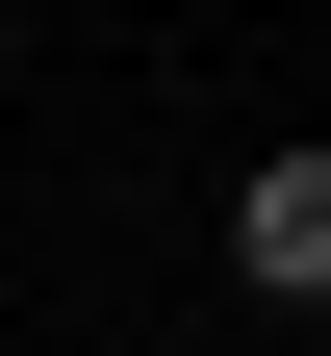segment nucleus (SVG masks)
Here are the masks:
<instances>
[{
    "label": "nucleus",
    "mask_w": 331,
    "mask_h": 356,
    "mask_svg": "<svg viewBox=\"0 0 331 356\" xmlns=\"http://www.w3.org/2000/svg\"><path fill=\"white\" fill-rule=\"evenodd\" d=\"M229 280L255 305H331V127H280V153L229 178Z\"/></svg>",
    "instance_id": "obj_1"
}]
</instances>
